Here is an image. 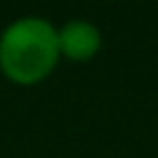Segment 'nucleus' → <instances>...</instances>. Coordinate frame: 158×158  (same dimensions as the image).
<instances>
[{"label":"nucleus","instance_id":"f257e3e1","mask_svg":"<svg viewBox=\"0 0 158 158\" xmlns=\"http://www.w3.org/2000/svg\"><path fill=\"white\" fill-rule=\"evenodd\" d=\"M59 62L57 27L37 15L17 17L0 35V72L17 86L44 81Z\"/></svg>","mask_w":158,"mask_h":158},{"label":"nucleus","instance_id":"f03ea898","mask_svg":"<svg viewBox=\"0 0 158 158\" xmlns=\"http://www.w3.org/2000/svg\"><path fill=\"white\" fill-rule=\"evenodd\" d=\"M59 57L69 62H89L101 49V32L89 20H69L57 30Z\"/></svg>","mask_w":158,"mask_h":158}]
</instances>
